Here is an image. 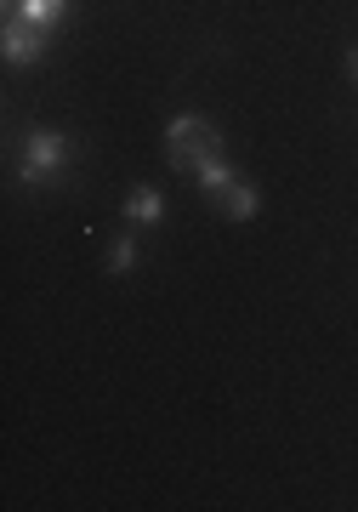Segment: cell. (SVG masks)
<instances>
[{
    "label": "cell",
    "instance_id": "6da1fadb",
    "mask_svg": "<svg viewBox=\"0 0 358 512\" xmlns=\"http://www.w3.org/2000/svg\"><path fill=\"white\" fill-rule=\"evenodd\" d=\"M211 154H222L216 120H205V114H171V126H165V160H171V171L194 177Z\"/></svg>",
    "mask_w": 358,
    "mask_h": 512
},
{
    "label": "cell",
    "instance_id": "7a4b0ae2",
    "mask_svg": "<svg viewBox=\"0 0 358 512\" xmlns=\"http://www.w3.org/2000/svg\"><path fill=\"white\" fill-rule=\"evenodd\" d=\"M69 171V137L57 126H29L23 131V160H18V177L29 188H52L57 177Z\"/></svg>",
    "mask_w": 358,
    "mask_h": 512
},
{
    "label": "cell",
    "instance_id": "3957f363",
    "mask_svg": "<svg viewBox=\"0 0 358 512\" xmlns=\"http://www.w3.org/2000/svg\"><path fill=\"white\" fill-rule=\"evenodd\" d=\"M0 52H6V63H12V69H29V63H46L52 40H46V29L23 23L18 12H6V35H0Z\"/></svg>",
    "mask_w": 358,
    "mask_h": 512
},
{
    "label": "cell",
    "instance_id": "277c9868",
    "mask_svg": "<svg viewBox=\"0 0 358 512\" xmlns=\"http://www.w3.org/2000/svg\"><path fill=\"white\" fill-rule=\"evenodd\" d=\"M120 217H126V228H137V234H143V228H160L165 222V194L154 183H137L126 194V205H120Z\"/></svg>",
    "mask_w": 358,
    "mask_h": 512
},
{
    "label": "cell",
    "instance_id": "5b68a950",
    "mask_svg": "<svg viewBox=\"0 0 358 512\" xmlns=\"http://www.w3.org/2000/svg\"><path fill=\"white\" fill-rule=\"evenodd\" d=\"M194 183H199V194H205V200L216 205V200H222V194H228L233 183H239V171H233V165L222 160V154H211V160H205V165L194 171Z\"/></svg>",
    "mask_w": 358,
    "mask_h": 512
},
{
    "label": "cell",
    "instance_id": "8992f818",
    "mask_svg": "<svg viewBox=\"0 0 358 512\" xmlns=\"http://www.w3.org/2000/svg\"><path fill=\"white\" fill-rule=\"evenodd\" d=\"M216 211H222L228 222H251L256 211H262V194H256V188L245 183V177H239V183H233L228 194H222V200H216Z\"/></svg>",
    "mask_w": 358,
    "mask_h": 512
},
{
    "label": "cell",
    "instance_id": "52a82bcc",
    "mask_svg": "<svg viewBox=\"0 0 358 512\" xmlns=\"http://www.w3.org/2000/svg\"><path fill=\"white\" fill-rule=\"evenodd\" d=\"M137 262H143V251H137V228H126V234L108 245V279H126V274H137Z\"/></svg>",
    "mask_w": 358,
    "mask_h": 512
},
{
    "label": "cell",
    "instance_id": "ba28073f",
    "mask_svg": "<svg viewBox=\"0 0 358 512\" xmlns=\"http://www.w3.org/2000/svg\"><path fill=\"white\" fill-rule=\"evenodd\" d=\"M6 12H18V18L35 23V29H52V23L69 12V0H6Z\"/></svg>",
    "mask_w": 358,
    "mask_h": 512
},
{
    "label": "cell",
    "instance_id": "9c48e42d",
    "mask_svg": "<svg viewBox=\"0 0 358 512\" xmlns=\"http://www.w3.org/2000/svg\"><path fill=\"white\" fill-rule=\"evenodd\" d=\"M347 80H353V86H358V40H353V46H347Z\"/></svg>",
    "mask_w": 358,
    "mask_h": 512
}]
</instances>
